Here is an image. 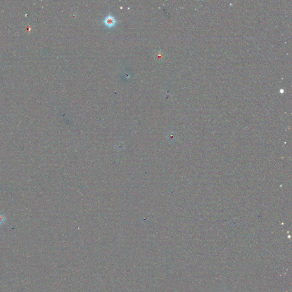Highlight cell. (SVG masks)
Returning <instances> with one entry per match:
<instances>
[{
	"label": "cell",
	"instance_id": "7a4b0ae2",
	"mask_svg": "<svg viewBox=\"0 0 292 292\" xmlns=\"http://www.w3.org/2000/svg\"><path fill=\"white\" fill-rule=\"evenodd\" d=\"M6 218L4 214H0V225L4 224L6 221Z\"/></svg>",
	"mask_w": 292,
	"mask_h": 292
},
{
	"label": "cell",
	"instance_id": "6da1fadb",
	"mask_svg": "<svg viewBox=\"0 0 292 292\" xmlns=\"http://www.w3.org/2000/svg\"><path fill=\"white\" fill-rule=\"evenodd\" d=\"M116 21L115 19L111 15L107 16L104 20V25L109 28L113 27L115 25Z\"/></svg>",
	"mask_w": 292,
	"mask_h": 292
}]
</instances>
